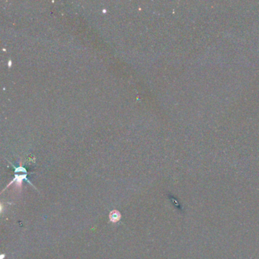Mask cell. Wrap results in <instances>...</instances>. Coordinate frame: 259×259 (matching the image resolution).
<instances>
[{"mask_svg": "<svg viewBox=\"0 0 259 259\" xmlns=\"http://www.w3.org/2000/svg\"><path fill=\"white\" fill-rule=\"evenodd\" d=\"M121 219V214L118 210H113V211L110 212L109 214V220L112 221L113 223H116L117 221H119Z\"/></svg>", "mask_w": 259, "mask_h": 259, "instance_id": "1", "label": "cell"}]
</instances>
